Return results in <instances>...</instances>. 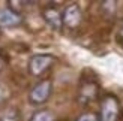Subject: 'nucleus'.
<instances>
[{
	"instance_id": "obj_14",
	"label": "nucleus",
	"mask_w": 123,
	"mask_h": 121,
	"mask_svg": "<svg viewBox=\"0 0 123 121\" xmlns=\"http://www.w3.org/2000/svg\"><path fill=\"white\" fill-rule=\"evenodd\" d=\"M0 36H2V32H0Z\"/></svg>"
},
{
	"instance_id": "obj_3",
	"label": "nucleus",
	"mask_w": 123,
	"mask_h": 121,
	"mask_svg": "<svg viewBox=\"0 0 123 121\" xmlns=\"http://www.w3.org/2000/svg\"><path fill=\"white\" fill-rule=\"evenodd\" d=\"M53 93V82L51 79H41L39 82H36L35 85L32 87L29 93V102L32 105H44L45 102H48V99L51 97Z\"/></svg>"
},
{
	"instance_id": "obj_2",
	"label": "nucleus",
	"mask_w": 123,
	"mask_h": 121,
	"mask_svg": "<svg viewBox=\"0 0 123 121\" xmlns=\"http://www.w3.org/2000/svg\"><path fill=\"white\" fill-rule=\"evenodd\" d=\"M99 84L92 78H83L78 87V94H77V100L80 105L87 106L92 102L98 100L99 97Z\"/></svg>"
},
{
	"instance_id": "obj_7",
	"label": "nucleus",
	"mask_w": 123,
	"mask_h": 121,
	"mask_svg": "<svg viewBox=\"0 0 123 121\" xmlns=\"http://www.w3.org/2000/svg\"><path fill=\"white\" fill-rule=\"evenodd\" d=\"M23 24V16L18 11L8 8L0 9V27H17Z\"/></svg>"
},
{
	"instance_id": "obj_4",
	"label": "nucleus",
	"mask_w": 123,
	"mask_h": 121,
	"mask_svg": "<svg viewBox=\"0 0 123 121\" xmlns=\"http://www.w3.org/2000/svg\"><path fill=\"white\" fill-rule=\"evenodd\" d=\"M120 117V103L119 99L113 94H105L101 100V121H119Z\"/></svg>"
},
{
	"instance_id": "obj_13",
	"label": "nucleus",
	"mask_w": 123,
	"mask_h": 121,
	"mask_svg": "<svg viewBox=\"0 0 123 121\" xmlns=\"http://www.w3.org/2000/svg\"><path fill=\"white\" fill-rule=\"evenodd\" d=\"M5 97H6V90L5 88H0V103L5 100Z\"/></svg>"
},
{
	"instance_id": "obj_11",
	"label": "nucleus",
	"mask_w": 123,
	"mask_h": 121,
	"mask_svg": "<svg viewBox=\"0 0 123 121\" xmlns=\"http://www.w3.org/2000/svg\"><path fill=\"white\" fill-rule=\"evenodd\" d=\"M116 39H117L119 44L123 45V20L119 24V28H117V33H116Z\"/></svg>"
},
{
	"instance_id": "obj_8",
	"label": "nucleus",
	"mask_w": 123,
	"mask_h": 121,
	"mask_svg": "<svg viewBox=\"0 0 123 121\" xmlns=\"http://www.w3.org/2000/svg\"><path fill=\"white\" fill-rule=\"evenodd\" d=\"M0 121H21L20 109L15 106H6L0 111Z\"/></svg>"
},
{
	"instance_id": "obj_9",
	"label": "nucleus",
	"mask_w": 123,
	"mask_h": 121,
	"mask_svg": "<svg viewBox=\"0 0 123 121\" xmlns=\"http://www.w3.org/2000/svg\"><path fill=\"white\" fill-rule=\"evenodd\" d=\"M30 121H57V118L51 111L42 109V111H36L30 118Z\"/></svg>"
},
{
	"instance_id": "obj_5",
	"label": "nucleus",
	"mask_w": 123,
	"mask_h": 121,
	"mask_svg": "<svg viewBox=\"0 0 123 121\" xmlns=\"http://www.w3.org/2000/svg\"><path fill=\"white\" fill-rule=\"evenodd\" d=\"M83 22V11L77 3L68 5L63 11V27L69 30H75Z\"/></svg>"
},
{
	"instance_id": "obj_12",
	"label": "nucleus",
	"mask_w": 123,
	"mask_h": 121,
	"mask_svg": "<svg viewBox=\"0 0 123 121\" xmlns=\"http://www.w3.org/2000/svg\"><path fill=\"white\" fill-rule=\"evenodd\" d=\"M6 63H8V58H6V57H5V54H2V51H0V72L5 69Z\"/></svg>"
},
{
	"instance_id": "obj_1",
	"label": "nucleus",
	"mask_w": 123,
	"mask_h": 121,
	"mask_svg": "<svg viewBox=\"0 0 123 121\" xmlns=\"http://www.w3.org/2000/svg\"><path fill=\"white\" fill-rule=\"evenodd\" d=\"M54 63H56V57L51 55V54H35V55L30 57L27 64L29 73L32 76L41 78L53 67Z\"/></svg>"
},
{
	"instance_id": "obj_10",
	"label": "nucleus",
	"mask_w": 123,
	"mask_h": 121,
	"mask_svg": "<svg viewBox=\"0 0 123 121\" xmlns=\"http://www.w3.org/2000/svg\"><path fill=\"white\" fill-rule=\"evenodd\" d=\"M75 121H101V120H99V114L96 112H83Z\"/></svg>"
},
{
	"instance_id": "obj_6",
	"label": "nucleus",
	"mask_w": 123,
	"mask_h": 121,
	"mask_svg": "<svg viewBox=\"0 0 123 121\" xmlns=\"http://www.w3.org/2000/svg\"><path fill=\"white\" fill-rule=\"evenodd\" d=\"M42 18L53 30H60L63 27V12L54 5H48L42 9Z\"/></svg>"
}]
</instances>
